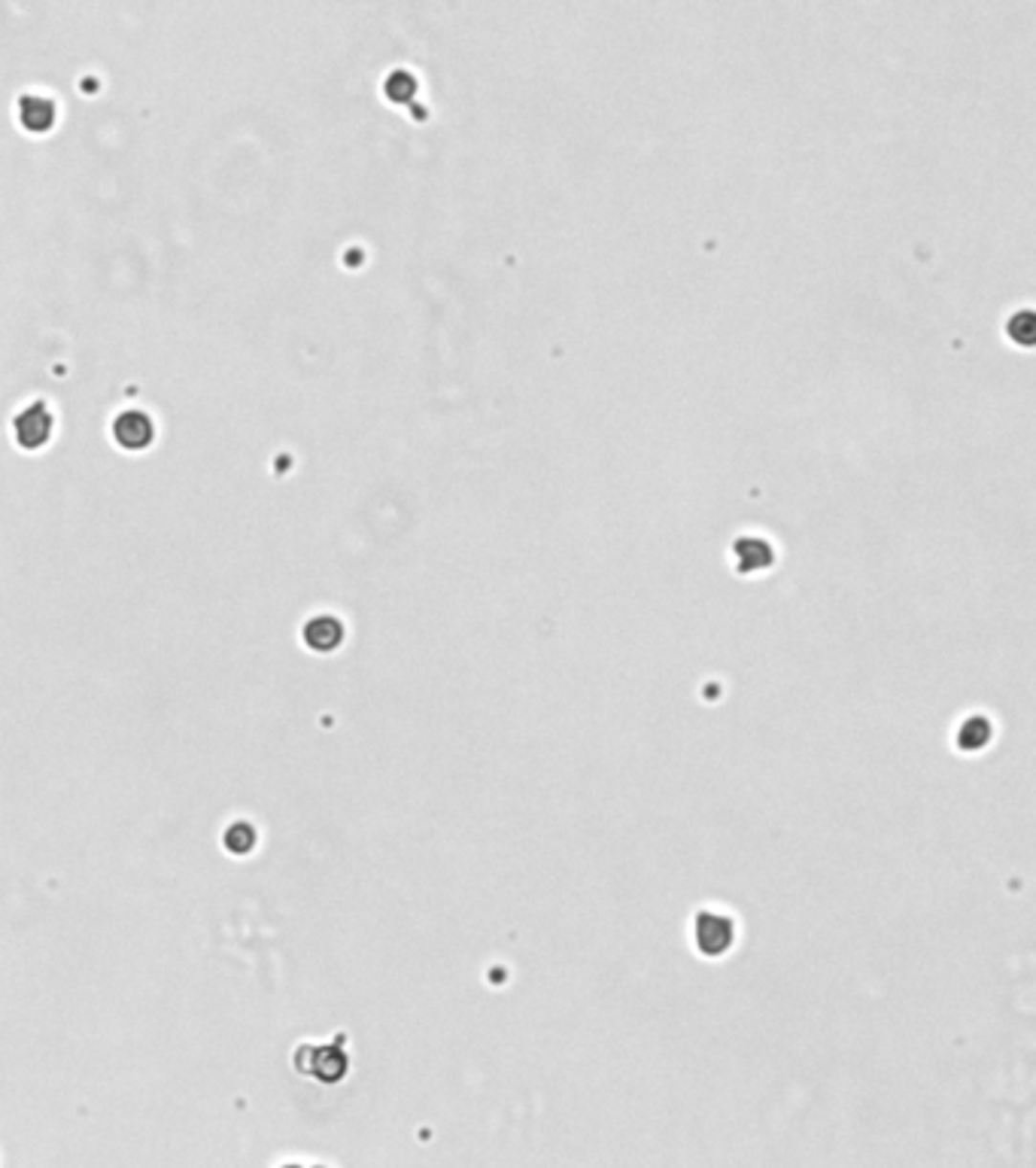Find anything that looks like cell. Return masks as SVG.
<instances>
[{"instance_id":"3","label":"cell","mask_w":1036,"mask_h":1168,"mask_svg":"<svg viewBox=\"0 0 1036 1168\" xmlns=\"http://www.w3.org/2000/svg\"><path fill=\"white\" fill-rule=\"evenodd\" d=\"M696 943L708 955L727 953V947L733 943V922L715 913H702L696 919Z\"/></svg>"},{"instance_id":"8","label":"cell","mask_w":1036,"mask_h":1168,"mask_svg":"<svg viewBox=\"0 0 1036 1168\" xmlns=\"http://www.w3.org/2000/svg\"><path fill=\"white\" fill-rule=\"evenodd\" d=\"M226 846H229L234 855H247V852L255 846V831H253V824H247V821H237V824H231V828L226 831Z\"/></svg>"},{"instance_id":"7","label":"cell","mask_w":1036,"mask_h":1168,"mask_svg":"<svg viewBox=\"0 0 1036 1168\" xmlns=\"http://www.w3.org/2000/svg\"><path fill=\"white\" fill-rule=\"evenodd\" d=\"M736 557L741 560V566H745V573L763 570V566L772 563V548H769L763 539L748 536V539H738V542H736Z\"/></svg>"},{"instance_id":"1","label":"cell","mask_w":1036,"mask_h":1168,"mask_svg":"<svg viewBox=\"0 0 1036 1168\" xmlns=\"http://www.w3.org/2000/svg\"><path fill=\"white\" fill-rule=\"evenodd\" d=\"M296 1065L304 1074H314L325 1084H335V1080L343 1077L347 1071V1056H343L338 1046H301Z\"/></svg>"},{"instance_id":"6","label":"cell","mask_w":1036,"mask_h":1168,"mask_svg":"<svg viewBox=\"0 0 1036 1168\" xmlns=\"http://www.w3.org/2000/svg\"><path fill=\"white\" fill-rule=\"evenodd\" d=\"M52 119H55V104H52V101H46L40 95H25L22 98V123H25V128L43 131V128L52 125Z\"/></svg>"},{"instance_id":"5","label":"cell","mask_w":1036,"mask_h":1168,"mask_svg":"<svg viewBox=\"0 0 1036 1168\" xmlns=\"http://www.w3.org/2000/svg\"><path fill=\"white\" fill-rule=\"evenodd\" d=\"M341 640H343V627L332 615H320L314 621L304 624V642L314 651H332L341 645Z\"/></svg>"},{"instance_id":"9","label":"cell","mask_w":1036,"mask_h":1168,"mask_svg":"<svg viewBox=\"0 0 1036 1168\" xmlns=\"http://www.w3.org/2000/svg\"><path fill=\"white\" fill-rule=\"evenodd\" d=\"M286 1168H292V1165H286Z\"/></svg>"},{"instance_id":"2","label":"cell","mask_w":1036,"mask_h":1168,"mask_svg":"<svg viewBox=\"0 0 1036 1168\" xmlns=\"http://www.w3.org/2000/svg\"><path fill=\"white\" fill-rule=\"evenodd\" d=\"M12 429H15V438H19V444H25V448H37V444H43L49 438V433H52L49 408L40 405V402L22 408L19 415H15Z\"/></svg>"},{"instance_id":"4","label":"cell","mask_w":1036,"mask_h":1168,"mask_svg":"<svg viewBox=\"0 0 1036 1168\" xmlns=\"http://www.w3.org/2000/svg\"><path fill=\"white\" fill-rule=\"evenodd\" d=\"M113 436L125 448H143V444L152 441V420L143 411H122L113 423Z\"/></svg>"}]
</instances>
